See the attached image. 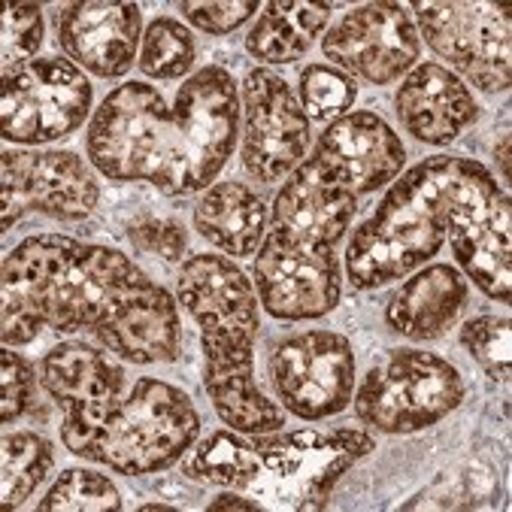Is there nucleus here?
<instances>
[{
  "instance_id": "1",
  "label": "nucleus",
  "mask_w": 512,
  "mask_h": 512,
  "mask_svg": "<svg viewBox=\"0 0 512 512\" xmlns=\"http://www.w3.org/2000/svg\"><path fill=\"white\" fill-rule=\"evenodd\" d=\"M240 131L237 82L203 67L167 104L149 82L113 88L88 125V161L116 182H149L167 197L207 191L234 155Z\"/></svg>"
},
{
  "instance_id": "2",
  "label": "nucleus",
  "mask_w": 512,
  "mask_h": 512,
  "mask_svg": "<svg viewBox=\"0 0 512 512\" xmlns=\"http://www.w3.org/2000/svg\"><path fill=\"white\" fill-rule=\"evenodd\" d=\"M179 303L200 328L207 394L219 419L237 434L285 428V413L255 382L258 291L246 273L219 255H194L179 270Z\"/></svg>"
},
{
  "instance_id": "3",
  "label": "nucleus",
  "mask_w": 512,
  "mask_h": 512,
  "mask_svg": "<svg viewBox=\"0 0 512 512\" xmlns=\"http://www.w3.org/2000/svg\"><path fill=\"white\" fill-rule=\"evenodd\" d=\"M373 446V437L355 428H340L334 434L270 431L249 434V440L234 431H216L182 467L191 479L264 494L276 500V506L322 509L340 473L373 452Z\"/></svg>"
},
{
  "instance_id": "4",
  "label": "nucleus",
  "mask_w": 512,
  "mask_h": 512,
  "mask_svg": "<svg viewBox=\"0 0 512 512\" xmlns=\"http://www.w3.org/2000/svg\"><path fill=\"white\" fill-rule=\"evenodd\" d=\"M458 158L437 155L409 167L376 213L352 234L346 273L355 288H379L428 264L446 243Z\"/></svg>"
},
{
  "instance_id": "5",
  "label": "nucleus",
  "mask_w": 512,
  "mask_h": 512,
  "mask_svg": "<svg viewBox=\"0 0 512 512\" xmlns=\"http://www.w3.org/2000/svg\"><path fill=\"white\" fill-rule=\"evenodd\" d=\"M200 419L191 397L161 379H140L107 413L85 425H64V446L125 476H146L176 464L197 440Z\"/></svg>"
},
{
  "instance_id": "6",
  "label": "nucleus",
  "mask_w": 512,
  "mask_h": 512,
  "mask_svg": "<svg viewBox=\"0 0 512 512\" xmlns=\"http://www.w3.org/2000/svg\"><path fill=\"white\" fill-rule=\"evenodd\" d=\"M4 288L22 297L52 331H104L107 288L85 255V243L61 234L22 240L4 258Z\"/></svg>"
},
{
  "instance_id": "7",
  "label": "nucleus",
  "mask_w": 512,
  "mask_h": 512,
  "mask_svg": "<svg viewBox=\"0 0 512 512\" xmlns=\"http://www.w3.org/2000/svg\"><path fill=\"white\" fill-rule=\"evenodd\" d=\"M461 400L464 379L446 358L394 349L361 379L355 413L379 434H416L446 419Z\"/></svg>"
},
{
  "instance_id": "8",
  "label": "nucleus",
  "mask_w": 512,
  "mask_h": 512,
  "mask_svg": "<svg viewBox=\"0 0 512 512\" xmlns=\"http://www.w3.org/2000/svg\"><path fill=\"white\" fill-rule=\"evenodd\" d=\"M85 255L107 288L110 306L107 325L97 340L134 364L173 361L182 349L176 300L116 249L85 246Z\"/></svg>"
},
{
  "instance_id": "9",
  "label": "nucleus",
  "mask_w": 512,
  "mask_h": 512,
  "mask_svg": "<svg viewBox=\"0 0 512 512\" xmlns=\"http://www.w3.org/2000/svg\"><path fill=\"white\" fill-rule=\"evenodd\" d=\"M452 252L476 288L491 300L509 303L512 282V207L509 194L476 161L458 158L449 197Z\"/></svg>"
},
{
  "instance_id": "10",
  "label": "nucleus",
  "mask_w": 512,
  "mask_h": 512,
  "mask_svg": "<svg viewBox=\"0 0 512 512\" xmlns=\"http://www.w3.org/2000/svg\"><path fill=\"white\" fill-rule=\"evenodd\" d=\"M337 246L270 222L255 258V291L264 310L282 322L322 319L340 303Z\"/></svg>"
},
{
  "instance_id": "11",
  "label": "nucleus",
  "mask_w": 512,
  "mask_h": 512,
  "mask_svg": "<svg viewBox=\"0 0 512 512\" xmlns=\"http://www.w3.org/2000/svg\"><path fill=\"white\" fill-rule=\"evenodd\" d=\"M91 113V82L64 58H34L4 79L0 119L13 143H52L73 134Z\"/></svg>"
},
{
  "instance_id": "12",
  "label": "nucleus",
  "mask_w": 512,
  "mask_h": 512,
  "mask_svg": "<svg viewBox=\"0 0 512 512\" xmlns=\"http://www.w3.org/2000/svg\"><path fill=\"white\" fill-rule=\"evenodd\" d=\"M419 37L488 94L509 88L512 34L509 7L482 0H452V4H416Z\"/></svg>"
},
{
  "instance_id": "13",
  "label": "nucleus",
  "mask_w": 512,
  "mask_h": 512,
  "mask_svg": "<svg viewBox=\"0 0 512 512\" xmlns=\"http://www.w3.org/2000/svg\"><path fill=\"white\" fill-rule=\"evenodd\" d=\"M270 376L279 403L291 416L322 422L337 416L355 394V352L352 343L334 331H306L270 358Z\"/></svg>"
},
{
  "instance_id": "14",
  "label": "nucleus",
  "mask_w": 512,
  "mask_h": 512,
  "mask_svg": "<svg viewBox=\"0 0 512 512\" xmlns=\"http://www.w3.org/2000/svg\"><path fill=\"white\" fill-rule=\"evenodd\" d=\"M310 146V116L282 76L252 70L243 82V167L273 185L294 173Z\"/></svg>"
},
{
  "instance_id": "15",
  "label": "nucleus",
  "mask_w": 512,
  "mask_h": 512,
  "mask_svg": "<svg viewBox=\"0 0 512 512\" xmlns=\"http://www.w3.org/2000/svg\"><path fill=\"white\" fill-rule=\"evenodd\" d=\"M4 231L25 213L52 219H85L97 210L100 185L73 152H4Z\"/></svg>"
},
{
  "instance_id": "16",
  "label": "nucleus",
  "mask_w": 512,
  "mask_h": 512,
  "mask_svg": "<svg viewBox=\"0 0 512 512\" xmlns=\"http://www.w3.org/2000/svg\"><path fill=\"white\" fill-rule=\"evenodd\" d=\"M322 49L343 70L388 85L416 67L422 37L400 4H367L346 13L325 34Z\"/></svg>"
},
{
  "instance_id": "17",
  "label": "nucleus",
  "mask_w": 512,
  "mask_h": 512,
  "mask_svg": "<svg viewBox=\"0 0 512 512\" xmlns=\"http://www.w3.org/2000/svg\"><path fill=\"white\" fill-rule=\"evenodd\" d=\"M310 158L340 188L370 194L397 179L406 149L376 113H346L322 131Z\"/></svg>"
},
{
  "instance_id": "18",
  "label": "nucleus",
  "mask_w": 512,
  "mask_h": 512,
  "mask_svg": "<svg viewBox=\"0 0 512 512\" xmlns=\"http://www.w3.org/2000/svg\"><path fill=\"white\" fill-rule=\"evenodd\" d=\"M55 28L64 55L100 79L128 73L143 43V13L134 4H70L58 13Z\"/></svg>"
},
{
  "instance_id": "19",
  "label": "nucleus",
  "mask_w": 512,
  "mask_h": 512,
  "mask_svg": "<svg viewBox=\"0 0 512 512\" xmlns=\"http://www.w3.org/2000/svg\"><path fill=\"white\" fill-rule=\"evenodd\" d=\"M394 107L403 131L428 146H449L479 119L476 97L443 64L413 67L397 88Z\"/></svg>"
},
{
  "instance_id": "20",
  "label": "nucleus",
  "mask_w": 512,
  "mask_h": 512,
  "mask_svg": "<svg viewBox=\"0 0 512 512\" xmlns=\"http://www.w3.org/2000/svg\"><path fill=\"white\" fill-rule=\"evenodd\" d=\"M40 385L64 409V425H85L122 397L125 370L85 343H61L43 358Z\"/></svg>"
},
{
  "instance_id": "21",
  "label": "nucleus",
  "mask_w": 512,
  "mask_h": 512,
  "mask_svg": "<svg viewBox=\"0 0 512 512\" xmlns=\"http://www.w3.org/2000/svg\"><path fill=\"white\" fill-rule=\"evenodd\" d=\"M355 213H358V194L331 182L313 164V158H306L282 185L273 203L270 222L294 234L337 246L349 234Z\"/></svg>"
},
{
  "instance_id": "22",
  "label": "nucleus",
  "mask_w": 512,
  "mask_h": 512,
  "mask_svg": "<svg viewBox=\"0 0 512 512\" xmlns=\"http://www.w3.org/2000/svg\"><path fill=\"white\" fill-rule=\"evenodd\" d=\"M467 303V282L452 264H431L406 279L385 306V325L406 340L443 337Z\"/></svg>"
},
{
  "instance_id": "23",
  "label": "nucleus",
  "mask_w": 512,
  "mask_h": 512,
  "mask_svg": "<svg viewBox=\"0 0 512 512\" xmlns=\"http://www.w3.org/2000/svg\"><path fill=\"white\" fill-rule=\"evenodd\" d=\"M194 228L225 255L249 258L267 234V203L243 182H219L197 200Z\"/></svg>"
},
{
  "instance_id": "24",
  "label": "nucleus",
  "mask_w": 512,
  "mask_h": 512,
  "mask_svg": "<svg viewBox=\"0 0 512 512\" xmlns=\"http://www.w3.org/2000/svg\"><path fill=\"white\" fill-rule=\"evenodd\" d=\"M331 22L328 4H291V0H273L264 7L258 25L246 37V49L252 58L264 64H294L313 43L325 34Z\"/></svg>"
},
{
  "instance_id": "25",
  "label": "nucleus",
  "mask_w": 512,
  "mask_h": 512,
  "mask_svg": "<svg viewBox=\"0 0 512 512\" xmlns=\"http://www.w3.org/2000/svg\"><path fill=\"white\" fill-rule=\"evenodd\" d=\"M0 461H4L0 464V503L4 509H19L49 476L55 452L46 437L19 431L4 437Z\"/></svg>"
},
{
  "instance_id": "26",
  "label": "nucleus",
  "mask_w": 512,
  "mask_h": 512,
  "mask_svg": "<svg viewBox=\"0 0 512 512\" xmlns=\"http://www.w3.org/2000/svg\"><path fill=\"white\" fill-rule=\"evenodd\" d=\"M43 512H110L122 509V494L119 488L94 470H64L58 482L46 491V497L37 503Z\"/></svg>"
},
{
  "instance_id": "27",
  "label": "nucleus",
  "mask_w": 512,
  "mask_h": 512,
  "mask_svg": "<svg viewBox=\"0 0 512 512\" xmlns=\"http://www.w3.org/2000/svg\"><path fill=\"white\" fill-rule=\"evenodd\" d=\"M194 37L173 19H155L140 46V70L149 79H179L194 64Z\"/></svg>"
},
{
  "instance_id": "28",
  "label": "nucleus",
  "mask_w": 512,
  "mask_h": 512,
  "mask_svg": "<svg viewBox=\"0 0 512 512\" xmlns=\"http://www.w3.org/2000/svg\"><path fill=\"white\" fill-rule=\"evenodd\" d=\"M358 97V85L349 73L328 67V64H306L300 73V100L303 113H310L313 119H340L352 110Z\"/></svg>"
},
{
  "instance_id": "29",
  "label": "nucleus",
  "mask_w": 512,
  "mask_h": 512,
  "mask_svg": "<svg viewBox=\"0 0 512 512\" xmlns=\"http://www.w3.org/2000/svg\"><path fill=\"white\" fill-rule=\"evenodd\" d=\"M4 46V79L34 61L43 46V10L37 4H7L0 22Z\"/></svg>"
},
{
  "instance_id": "30",
  "label": "nucleus",
  "mask_w": 512,
  "mask_h": 512,
  "mask_svg": "<svg viewBox=\"0 0 512 512\" xmlns=\"http://www.w3.org/2000/svg\"><path fill=\"white\" fill-rule=\"evenodd\" d=\"M461 343L467 352L494 376L509 379V355H512V334L506 316H479L461 328Z\"/></svg>"
},
{
  "instance_id": "31",
  "label": "nucleus",
  "mask_w": 512,
  "mask_h": 512,
  "mask_svg": "<svg viewBox=\"0 0 512 512\" xmlns=\"http://www.w3.org/2000/svg\"><path fill=\"white\" fill-rule=\"evenodd\" d=\"M0 376H4V413H0V419H4V425H13L34 403L37 376L31 361L16 355L10 346L0 352Z\"/></svg>"
},
{
  "instance_id": "32",
  "label": "nucleus",
  "mask_w": 512,
  "mask_h": 512,
  "mask_svg": "<svg viewBox=\"0 0 512 512\" xmlns=\"http://www.w3.org/2000/svg\"><path fill=\"white\" fill-rule=\"evenodd\" d=\"M128 240L137 252L161 255L164 261H182L188 249L185 228L170 219H140L128 228Z\"/></svg>"
},
{
  "instance_id": "33",
  "label": "nucleus",
  "mask_w": 512,
  "mask_h": 512,
  "mask_svg": "<svg viewBox=\"0 0 512 512\" xmlns=\"http://www.w3.org/2000/svg\"><path fill=\"white\" fill-rule=\"evenodd\" d=\"M179 10L194 28L222 37V34H231L240 25H246L258 13V4L255 0H246V4H234V0L231 4H213V0L210 4H194V0H188V4H182Z\"/></svg>"
},
{
  "instance_id": "34",
  "label": "nucleus",
  "mask_w": 512,
  "mask_h": 512,
  "mask_svg": "<svg viewBox=\"0 0 512 512\" xmlns=\"http://www.w3.org/2000/svg\"><path fill=\"white\" fill-rule=\"evenodd\" d=\"M0 316H4V328H0V337H4V346H28L37 340L40 328H43V319L31 310V306L16 297L13 291L0 288Z\"/></svg>"
},
{
  "instance_id": "35",
  "label": "nucleus",
  "mask_w": 512,
  "mask_h": 512,
  "mask_svg": "<svg viewBox=\"0 0 512 512\" xmlns=\"http://www.w3.org/2000/svg\"><path fill=\"white\" fill-rule=\"evenodd\" d=\"M210 509H264L258 500H246L243 494H234V491H228V494H219L213 503H210Z\"/></svg>"
},
{
  "instance_id": "36",
  "label": "nucleus",
  "mask_w": 512,
  "mask_h": 512,
  "mask_svg": "<svg viewBox=\"0 0 512 512\" xmlns=\"http://www.w3.org/2000/svg\"><path fill=\"white\" fill-rule=\"evenodd\" d=\"M497 161H500L503 179L509 182V137H503V140H500V146H497Z\"/></svg>"
},
{
  "instance_id": "37",
  "label": "nucleus",
  "mask_w": 512,
  "mask_h": 512,
  "mask_svg": "<svg viewBox=\"0 0 512 512\" xmlns=\"http://www.w3.org/2000/svg\"><path fill=\"white\" fill-rule=\"evenodd\" d=\"M143 512H173V506L170 503H146V506H140Z\"/></svg>"
}]
</instances>
